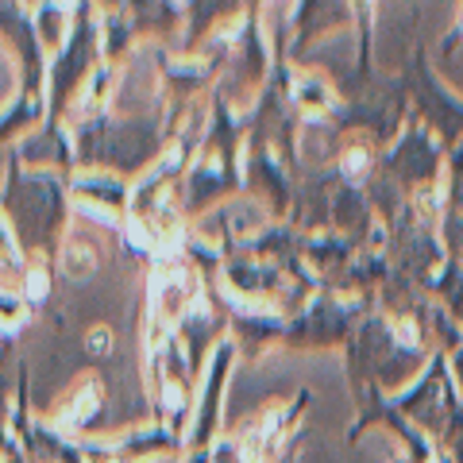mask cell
Here are the masks:
<instances>
[{"label": "cell", "mask_w": 463, "mask_h": 463, "mask_svg": "<svg viewBox=\"0 0 463 463\" xmlns=\"http://www.w3.org/2000/svg\"><path fill=\"white\" fill-rule=\"evenodd\" d=\"M62 267H66L70 279H90V274H93V251L85 248V243H78V248H66Z\"/></svg>", "instance_id": "cell-1"}, {"label": "cell", "mask_w": 463, "mask_h": 463, "mask_svg": "<svg viewBox=\"0 0 463 463\" xmlns=\"http://www.w3.org/2000/svg\"><path fill=\"white\" fill-rule=\"evenodd\" d=\"M20 317H24V309L16 306V301H5V298H0V325H16Z\"/></svg>", "instance_id": "cell-2"}, {"label": "cell", "mask_w": 463, "mask_h": 463, "mask_svg": "<svg viewBox=\"0 0 463 463\" xmlns=\"http://www.w3.org/2000/svg\"><path fill=\"white\" fill-rule=\"evenodd\" d=\"M347 174H364V166H367V151H347Z\"/></svg>", "instance_id": "cell-3"}, {"label": "cell", "mask_w": 463, "mask_h": 463, "mask_svg": "<svg viewBox=\"0 0 463 463\" xmlns=\"http://www.w3.org/2000/svg\"><path fill=\"white\" fill-rule=\"evenodd\" d=\"M109 344H112V336H109L105 328H93L90 332V347H93V352H100V347H109Z\"/></svg>", "instance_id": "cell-4"}, {"label": "cell", "mask_w": 463, "mask_h": 463, "mask_svg": "<svg viewBox=\"0 0 463 463\" xmlns=\"http://www.w3.org/2000/svg\"><path fill=\"white\" fill-rule=\"evenodd\" d=\"M27 289H32V298H43V270H32V279H27Z\"/></svg>", "instance_id": "cell-5"}]
</instances>
